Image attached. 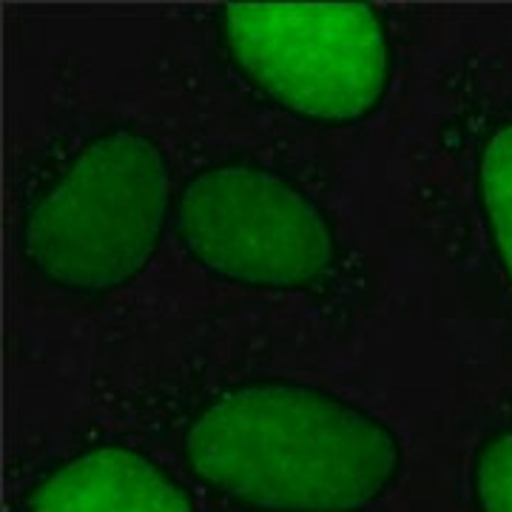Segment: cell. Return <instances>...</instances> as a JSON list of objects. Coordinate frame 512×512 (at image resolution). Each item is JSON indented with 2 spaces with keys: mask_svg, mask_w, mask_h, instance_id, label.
<instances>
[{
  "mask_svg": "<svg viewBox=\"0 0 512 512\" xmlns=\"http://www.w3.org/2000/svg\"><path fill=\"white\" fill-rule=\"evenodd\" d=\"M171 231L197 268L254 291H319L342 268V242L322 202L254 160L191 171L174 194Z\"/></svg>",
  "mask_w": 512,
  "mask_h": 512,
  "instance_id": "cell-4",
  "label": "cell"
},
{
  "mask_svg": "<svg viewBox=\"0 0 512 512\" xmlns=\"http://www.w3.org/2000/svg\"><path fill=\"white\" fill-rule=\"evenodd\" d=\"M18 512H197V501L165 464L128 444H89L46 467Z\"/></svg>",
  "mask_w": 512,
  "mask_h": 512,
  "instance_id": "cell-6",
  "label": "cell"
},
{
  "mask_svg": "<svg viewBox=\"0 0 512 512\" xmlns=\"http://www.w3.org/2000/svg\"><path fill=\"white\" fill-rule=\"evenodd\" d=\"M214 29L251 92L316 128L365 123L396 72L387 18L370 3H222Z\"/></svg>",
  "mask_w": 512,
  "mask_h": 512,
  "instance_id": "cell-3",
  "label": "cell"
},
{
  "mask_svg": "<svg viewBox=\"0 0 512 512\" xmlns=\"http://www.w3.org/2000/svg\"><path fill=\"white\" fill-rule=\"evenodd\" d=\"M470 498L476 512H512V419L495 424L476 444Z\"/></svg>",
  "mask_w": 512,
  "mask_h": 512,
  "instance_id": "cell-7",
  "label": "cell"
},
{
  "mask_svg": "<svg viewBox=\"0 0 512 512\" xmlns=\"http://www.w3.org/2000/svg\"><path fill=\"white\" fill-rule=\"evenodd\" d=\"M450 208L470 256L512 313V109H481L447 148Z\"/></svg>",
  "mask_w": 512,
  "mask_h": 512,
  "instance_id": "cell-5",
  "label": "cell"
},
{
  "mask_svg": "<svg viewBox=\"0 0 512 512\" xmlns=\"http://www.w3.org/2000/svg\"><path fill=\"white\" fill-rule=\"evenodd\" d=\"M180 456L205 490L245 512H365L404 467L387 421L279 376L202 393L180 424Z\"/></svg>",
  "mask_w": 512,
  "mask_h": 512,
  "instance_id": "cell-1",
  "label": "cell"
},
{
  "mask_svg": "<svg viewBox=\"0 0 512 512\" xmlns=\"http://www.w3.org/2000/svg\"><path fill=\"white\" fill-rule=\"evenodd\" d=\"M171 165L154 137L94 128L52 151L20 194L29 271L72 296H106L151 265L174 214Z\"/></svg>",
  "mask_w": 512,
  "mask_h": 512,
  "instance_id": "cell-2",
  "label": "cell"
}]
</instances>
